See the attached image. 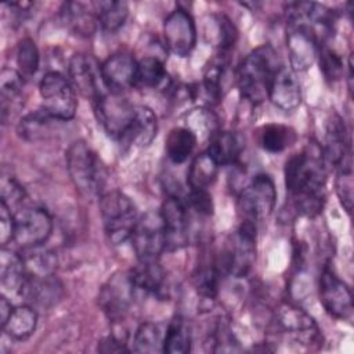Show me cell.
<instances>
[{"instance_id": "22", "label": "cell", "mask_w": 354, "mask_h": 354, "mask_svg": "<svg viewBox=\"0 0 354 354\" xmlns=\"http://www.w3.org/2000/svg\"><path fill=\"white\" fill-rule=\"evenodd\" d=\"M324 160L336 167L339 163L351 158L350 142L347 138L346 126L340 116L335 115L326 126V144L324 149Z\"/></svg>"}, {"instance_id": "39", "label": "cell", "mask_w": 354, "mask_h": 354, "mask_svg": "<svg viewBox=\"0 0 354 354\" xmlns=\"http://www.w3.org/2000/svg\"><path fill=\"white\" fill-rule=\"evenodd\" d=\"M336 194L342 206L350 213L353 209V166L351 158H347L336 167Z\"/></svg>"}, {"instance_id": "7", "label": "cell", "mask_w": 354, "mask_h": 354, "mask_svg": "<svg viewBox=\"0 0 354 354\" xmlns=\"http://www.w3.org/2000/svg\"><path fill=\"white\" fill-rule=\"evenodd\" d=\"M43 109L59 122L71 120L77 108L75 87L59 72H48L39 84Z\"/></svg>"}, {"instance_id": "30", "label": "cell", "mask_w": 354, "mask_h": 354, "mask_svg": "<svg viewBox=\"0 0 354 354\" xmlns=\"http://www.w3.org/2000/svg\"><path fill=\"white\" fill-rule=\"evenodd\" d=\"M218 165L207 151L199 153L191 163L187 183L192 189H207L217 177Z\"/></svg>"}, {"instance_id": "8", "label": "cell", "mask_w": 354, "mask_h": 354, "mask_svg": "<svg viewBox=\"0 0 354 354\" xmlns=\"http://www.w3.org/2000/svg\"><path fill=\"white\" fill-rule=\"evenodd\" d=\"M130 241L138 260H159L166 250L165 225L160 212L149 210L138 217Z\"/></svg>"}, {"instance_id": "24", "label": "cell", "mask_w": 354, "mask_h": 354, "mask_svg": "<svg viewBox=\"0 0 354 354\" xmlns=\"http://www.w3.org/2000/svg\"><path fill=\"white\" fill-rule=\"evenodd\" d=\"M243 142L239 134L232 131H218L213 134L207 152L218 166H232L239 160Z\"/></svg>"}, {"instance_id": "21", "label": "cell", "mask_w": 354, "mask_h": 354, "mask_svg": "<svg viewBox=\"0 0 354 354\" xmlns=\"http://www.w3.org/2000/svg\"><path fill=\"white\" fill-rule=\"evenodd\" d=\"M134 289L130 282L129 274H124L123 278L113 277L108 286L102 289L101 293V304L104 307V311L112 318L113 321L120 319L124 313L127 311L129 300L133 297Z\"/></svg>"}, {"instance_id": "45", "label": "cell", "mask_w": 354, "mask_h": 354, "mask_svg": "<svg viewBox=\"0 0 354 354\" xmlns=\"http://www.w3.org/2000/svg\"><path fill=\"white\" fill-rule=\"evenodd\" d=\"M14 228H15L14 213L3 202H0V243H1V246H6L10 241H14Z\"/></svg>"}, {"instance_id": "27", "label": "cell", "mask_w": 354, "mask_h": 354, "mask_svg": "<svg viewBox=\"0 0 354 354\" xmlns=\"http://www.w3.org/2000/svg\"><path fill=\"white\" fill-rule=\"evenodd\" d=\"M61 18L68 28L83 36H90L94 32L97 24L93 6L88 8V6L76 1L64 3L61 7Z\"/></svg>"}, {"instance_id": "18", "label": "cell", "mask_w": 354, "mask_h": 354, "mask_svg": "<svg viewBox=\"0 0 354 354\" xmlns=\"http://www.w3.org/2000/svg\"><path fill=\"white\" fill-rule=\"evenodd\" d=\"M268 98L275 106H278L282 111H293L300 105V83L292 68L281 66L278 69L271 82Z\"/></svg>"}, {"instance_id": "19", "label": "cell", "mask_w": 354, "mask_h": 354, "mask_svg": "<svg viewBox=\"0 0 354 354\" xmlns=\"http://www.w3.org/2000/svg\"><path fill=\"white\" fill-rule=\"evenodd\" d=\"M62 293V285L59 281L51 275H29L22 288L21 296L33 307L39 306L43 308H48L54 306Z\"/></svg>"}, {"instance_id": "29", "label": "cell", "mask_w": 354, "mask_h": 354, "mask_svg": "<svg viewBox=\"0 0 354 354\" xmlns=\"http://www.w3.org/2000/svg\"><path fill=\"white\" fill-rule=\"evenodd\" d=\"M37 326V313L30 304H22L12 308L6 324L1 326L3 330L15 340L28 339Z\"/></svg>"}, {"instance_id": "37", "label": "cell", "mask_w": 354, "mask_h": 354, "mask_svg": "<svg viewBox=\"0 0 354 354\" xmlns=\"http://www.w3.org/2000/svg\"><path fill=\"white\" fill-rule=\"evenodd\" d=\"M40 55L36 43L30 37L19 40L17 47V66L18 72L24 79L32 77L39 68Z\"/></svg>"}, {"instance_id": "42", "label": "cell", "mask_w": 354, "mask_h": 354, "mask_svg": "<svg viewBox=\"0 0 354 354\" xmlns=\"http://www.w3.org/2000/svg\"><path fill=\"white\" fill-rule=\"evenodd\" d=\"M319 69L328 82H337L343 76V59L332 48L322 44L318 50Z\"/></svg>"}, {"instance_id": "4", "label": "cell", "mask_w": 354, "mask_h": 354, "mask_svg": "<svg viewBox=\"0 0 354 354\" xmlns=\"http://www.w3.org/2000/svg\"><path fill=\"white\" fill-rule=\"evenodd\" d=\"M100 212L106 238L113 245H120L130 239L138 220L133 201L122 191L112 189L101 194Z\"/></svg>"}, {"instance_id": "34", "label": "cell", "mask_w": 354, "mask_h": 354, "mask_svg": "<svg viewBox=\"0 0 354 354\" xmlns=\"http://www.w3.org/2000/svg\"><path fill=\"white\" fill-rule=\"evenodd\" d=\"M191 350V332L187 322L176 317L166 328L163 337V353L185 354Z\"/></svg>"}, {"instance_id": "9", "label": "cell", "mask_w": 354, "mask_h": 354, "mask_svg": "<svg viewBox=\"0 0 354 354\" xmlns=\"http://www.w3.org/2000/svg\"><path fill=\"white\" fill-rule=\"evenodd\" d=\"M274 332L293 343L311 346L319 339V329L315 321L303 310L282 304L274 314Z\"/></svg>"}, {"instance_id": "38", "label": "cell", "mask_w": 354, "mask_h": 354, "mask_svg": "<svg viewBox=\"0 0 354 354\" xmlns=\"http://www.w3.org/2000/svg\"><path fill=\"white\" fill-rule=\"evenodd\" d=\"M25 250L29 252L26 257L22 256L29 275L44 277V275L53 274V270L55 268L57 261H55V256L50 250L43 249L41 245L35 248H28Z\"/></svg>"}, {"instance_id": "1", "label": "cell", "mask_w": 354, "mask_h": 354, "mask_svg": "<svg viewBox=\"0 0 354 354\" xmlns=\"http://www.w3.org/2000/svg\"><path fill=\"white\" fill-rule=\"evenodd\" d=\"M321 151L304 149L285 163V184L296 210L304 216H317L325 201L326 167Z\"/></svg>"}, {"instance_id": "40", "label": "cell", "mask_w": 354, "mask_h": 354, "mask_svg": "<svg viewBox=\"0 0 354 354\" xmlns=\"http://www.w3.org/2000/svg\"><path fill=\"white\" fill-rule=\"evenodd\" d=\"M220 277L221 270L216 261L206 267H202L195 274V286L198 289V293L207 300H213L218 290Z\"/></svg>"}, {"instance_id": "23", "label": "cell", "mask_w": 354, "mask_h": 354, "mask_svg": "<svg viewBox=\"0 0 354 354\" xmlns=\"http://www.w3.org/2000/svg\"><path fill=\"white\" fill-rule=\"evenodd\" d=\"M28 271L25 260L21 254L3 246L0 252V279L6 290L19 295L26 282Z\"/></svg>"}, {"instance_id": "32", "label": "cell", "mask_w": 354, "mask_h": 354, "mask_svg": "<svg viewBox=\"0 0 354 354\" xmlns=\"http://www.w3.org/2000/svg\"><path fill=\"white\" fill-rule=\"evenodd\" d=\"M53 122H59L50 116L44 109L24 116L17 127L18 136L26 141H39L51 133Z\"/></svg>"}, {"instance_id": "11", "label": "cell", "mask_w": 354, "mask_h": 354, "mask_svg": "<svg viewBox=\"0 0 354 354\" xmlns=\"http://www.w3.org/2000/svg\"><path fill=\"white\" fill-rule=\"evenodd\" d=\"M166 236V250H178L189 242L191 212L178 195H169L159 210Z\"/></svg>"}, {"instance_id": "17", "label": "cell", "mask_w": 354, "mask_h": 354, "mask_svg": "<svg viewBox=\"0 0 354 354\" xmlns=\"http://www.w3.org/2000/svg\"><path fill=\"white\" fill-rule=\"evenodd\" d=\"M69 77L72 86L84 97L95 101L104 94L101 86V69L97 62L86 54H75L69 61Z\"/></svg>"}, {"instance_id": "3", "label": "cell", "mask_w": 354, "mask_h": 354, "mask_svg": "<svg viewBox=\"0 0 354 354\" xmlns=\"http://www.w3.org/2000/svg\"><path fill=\"white\" fill-rule=\"evenodd\" d=\"M66 169L75 188L83 196L101 194L105 184V167L97 153L82 140L75 141L66 151Z\"/></svg>"}, {"instance_id": "41", "label": "cell", "mask_w": 354, "mask_h": 354, "mask_svg": "<svg viewBox=\"0 0 354 354\" xmlns=\"http://www.w3.org/2000/svg\"><path fill=\"white\" fill-rule=\"evenodd\" d=\"M0 192H1V202L12 212L15 213L18 209L25 206L26 192L24 187L11 176L1 177L0 184Z\"/></svg>"}, {"instance_id": "10", "label": "cell", "mask_w": 354, "mask_h": 354, "mask_svg": "<svg viewBox=\"0 0 354 354\" xmlns=\"http://www.w3.org/2000/svg\"><path fill=\"white\" fill-rule=\"evenodd\" d=\"M14 242L22 249L40 246L51 235L53 220L43 207L25 205L14 213Z\"/></svg>"}, {"instance_id": "26", "label": "cell", "mask_w": 354, "mask_h": 354, "mask_svg": "<svg viewBox=\"0 0 354 354\" xmlns=\"http://www.w3.org/2000/svg\"><path fill=\"white\" fill-rule=\"evenodd\" d=\"M158 133V120L153 111L145 105H136V118L124 144L138 148L148 147Z\"/></svg>"}, {"instance_id": "12", "label": "cell", "mask_w": 354, "mask_h": 354, "mask_svg": "<svg viewBox=\"0 0 354 354\" xmlns=\"http://www.w3.org/2000/svg\"><path fill=\"white\" fill-rule=\"evenodd\" d=\"M277 201L274 181L267 174H257L243 188L239 196V206L246 220L254 221L271 214Z\"/></svg>"}, {"instance_id": "14", "label": "cell", "mask_w": 354, "mask_h": 354, "mask_svg": "<svg viewBox=\"0 0 354 354\" xmlns=\"http://www.w3.org/2000/svg\"><path fill=\"white\" fill-rule=\"evenodd\" d=\"M104 87L111 93L122 94L138 83V62L127 53H116L101 65Z\"/></svg>"}, {"instance_id": "31", "label": "cell", "mask_w": 354, "mask_h": 354, "mask_svg": "<svg viewBox=\"0 0 354 354\" xmlns=\"http://www.w3.org/2000/svg\"><path fill=\"white\" fill-rule=\"evenodd\" d=\"M97 24L108 32L118 30L120 26H123L127 15H129V7L124 1H94L91 3Z\"/></svg>"}, {"instance_id": "5", "label": "cell", "mask_w": 354, "mask_h": 354, "mask_svg": "<svg viewBox=\"0 0 354 354\" xmlns=\"http://www.w3.org/2000/svg\"><path fill=\"white\" fill-rule=\"evenodd\" d=\"M94 102V112L106 134L126 142L136 118V105L116 93H104Z\"/></svg>"}, {"instance_id": "2", "label": "cell", "mask_w": 354, "mask_h": 354, "mask_svg": "<svg viewBox=\"0 0 354 354\" xmlns=\"http://www.w3.org/2000/svg\"><path fill=\"white\" fill-rule=\"evenodd\" d=\"M277 55L270 44H263L250 51L239 64L236 83L248 101L260 104L268 97L271 82L282 66Z\"/></svg>"}, {"instance_id": "33", "label": "cell", "mask_w": 354, "mask_h": 354, "mask_svg": "<svg viewBox=\"0 0 354 354\" xmlns=\"http://www.w3.org/2000/svg\"><path fill=\"white\" fill-rule=\"evenodd\" d=\"M295 131L285 124L271 123L263 126L259 130V144L267 152H282L283 149L290 147L295 142Z\"/></svg>"}, {"instance_id": "36", "label": "cell", "mask_w": 354, "mask_h": 354, "mask_svg": "<svg viewBox=\"0 0 354 354\" xmlns=\"http://www.w3.org/2000/svg\"><path fill=\"white\" fill-rule=\"evenodd\" d=\"M165 335L153 322H142L134 335V350L138 353H160L163 351Z\"/></svg>"}, {"instance_id": "25", "label": "cell", "mask_w": 354, "mask_h": 354, "mask_svg": "<svg viewBox=\"0 0 354 354\" xmlns=\"http://www.w3.org/2000/svg\"><path fill=\"white\" fill-rule=\"evenodd\" d=\"M165 271L158 260H138V264L129 272L134 292L156 293L165 283Z\"/></svg>"}, {"instance_id": "15", "label": "cell", "mask_w": 354, "mask_h": 354, "mask_svg": "<svg viewBox=\"0 0 354 354\" xmlns=\"http://www.w3.org/2000/svg\"><path fill=\"white\" fill-rule=\"evenodd\" d=\"M319 301L324 308L339 319H348L353 314V299L348 286L330 270L325 268L319 275Z\"/></svg>"}, {"instance_id": "28", "label": "cell", "mask_w": 354, "mask_h": 354, "mask_svg": "<svg viewBox=\"0 0 354 354\" xmlns=\"http://www.w3.org/2000/svg\"><path fill=\"white\" fill-rule=\"evenodd\" d=\"M198 142L196 133L189 127H174L166 138V153L176 163H184L194 152Z\"/></svg>"}, {"instance_id": "16", "label": "cell", "mask_w": 354, "mask_h": 354, "mask_svg": "<svg viewBox=\"0 0 354 354\" xmlns=\"http://www.w3.org/2000/svg\"><path fill=\"white\" fill-rule=\"evenodd\" d=\"M288 25L289 29L286 35V46L292 69L295 72L306 71L317 59L321 43L311 30L300 25Z\"/></svg>"}, {"instance_id": "46", "label": "cell", "mask_w": 354, "mask_h": 354, "mask_svg": "<svg viewBox=\"0 0 354 354\" xmlns=\"http://www.w3.org/2000/svg\"><path fill=\"white\" fill-rule=\"evenodd\" d=\"M98 350L102 353H120V351H129L126 347L124 340H122L118 336H106L98 343Z\"/></svg>"}, {"instance_id": "35", "label": "cell", "mask_w": 354, "mask_h": 354, "mask_svg": "<svg viewBox=\"0 0 354 354\" xmlns=\"http://www.w3.org/2000/svg\"><path fill=\"white\" fill-rule=\"evenodd\" d=\"M138 83L151 88H166L170 79L163 62L156 57H144L140 59Z\"/></svg>"}, {"instance_id": "6", "label": "cell", "mask_w": 354, "mask_h": 354, "mask_svg": "<svg viewBox=\"0 0 354 354\" xmlns=\"http://www.w3.org/2000/svg\"><path fill=\"white\" fill-rule=\"evenodd\" d=\"M256 259V227L254 221L245 220L227 243L221 260L216 261L221 272L225 271L236 278L245 277Z\"/></svg>"}, {"instance_id": "20", "label": "cell", "mask_w": 354, "mask_h": 354, "mask_svg": "<svg viewBox=\"0 0 354 354\" xmlns=\"http://www.w3.org/2000/svg\"><path fill=\"white\" fill-rule=\"evenodd\" d=\"M25 79L18 71L3 68L0 73V111L1 122L7 123L24 105Z\"/></svg>"}, {"instance_id": "13", "label": "cell", "mask_w": 354, "mask_h": 354, "mask_svg": "<svg viewBox=\"0 0 354 354\" xmlns=\"http://www.w3.org/2000/svg\"><path fill=\"white\" fill-rule=\"evenodd\" d=\"M163 36L167 48L178 55L187 57L196 44V26L191 14L183 8L171 11L163 24Z\"/></svg>"}, {"instance_id": "44", "label": "cell", "mask_w": 354, "mask_h": 354, "mask_svg": "<svg viewBox=\"0 0 354 354\" xmlns=\"http://www.w3.org/2000/svg\"><path fill=\"white\" fill-rule=\"evenodd\" d=\"M223 75L224 68L221 64L210 65L205 73L203 77V88L209 98L217 101L221 97V88H223Z\"/></svg>"}, {"instance_id": "43", "label": "cell", "mask_w": 354, "mask_h": 354, "mask_svg": "<svg viewBox=\"0 0 354 354\" xmlns=\"http://www.w3.org/2000/svg\"><path fill=\"white\" fill-rule=\"evenodd\" d=\"M187 209L196 213L201 217H209L213 214V201L207 189H192L183 198Z\"/></svg>"}, {"instance_id": "47", "label": "cell", "mask_w": 354, "mask_h": 354, "mask_svg": "<svg viewBox=\"0 0 354 354\" xmlns=\"http://www.w3.org/2000/svg\"><path fill=\"white\" fill-rule=\"evenodd\" d=\"M11 313H12L11 303L8 301V299L6 296H1L0 297V322H1V326L6 324V321L8 319Z\"/></svg>"}]
</instances>
